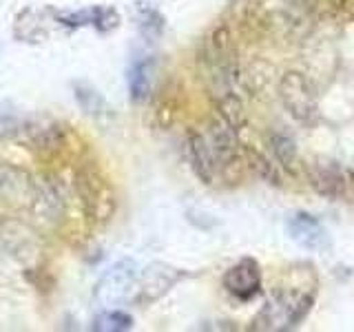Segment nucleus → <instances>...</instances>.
I'll list each match as a JSON object with an SVG mask.
<instances>
[{"label":"nucleus","instance_id":"obj_1","mask_svg":"<svg viewBox=\"0 0 354 332\" xmlns=\"http://www.w3.org/2000/svg\"><path fill=\"white\" fill-rule=\"evenodd\" d=\"M197 173L208 184L232 182L239 177V144L228 122H213L191 142Z\"/></svg>","mask_w":354,"mask_h":332},{"label":"nucleus","instance_id":"obj_2","mask_svg":"<svg viewBox=\"0 0 354 332\" xmlns=\"http://www.w3.org/2000/svg\"><path fill=\"white\" fill-rule=\"evenodd\" d=\"M204 77L217 102L228 109V104L237 102V60L235 47L226 29H217L213 36L206 40L204 51Z\"/></svg>","mask_w":354,"mask_h":332},{"label":"nucleus","instance_id":"obj_3","mask_svg":"<svg viewBox=\"0 0 354 332\" xmlns=\"http://www.w3.org/2000/svg\"><path fill=\"white\" fill-rule=\"evenodd\" d=\"M310 306H313V295L301 288H283L274 293L261 313L254 319V328L259 330H288L301 321Z\"/></svg>","mask_w":354,"mask_h":332},{"label":"nucleus","instance_id":"obj_4","mask_svg":"<svg viewBox=\"0 0 354 332\" xmlns=\"http://www.w3.org/2000/svg\"><path fill=\"white\" fill-rule=\"evenodd\" d=\"M136 266L133 261H120L115 264L113 268H111L104 277L102 282L97 284V293H95V299L100 304H115V302H122L129 293L131 288L136 286Z\"/></svg>","mask_w":354,"mask_h":332},{"label":"nucleus","instance_id":"obj_5","mask_svg":"<svg viewBox=\"0 0 354 332\" xmlns=\"http://www.w3.org/2000/svg\"><path fill=\"white\" fill-rule=\"evenodd\" d=\"M224 288L237 299H252L261 290V270L254 259H241L224 275Z\"/></svg>","mask_w":354,"mask_h":332},{"label":"nucleus","instance_id":"obj_6","mask_svg":"<svg viewBox=\"0 0 354 332\" xmlns=\"http://www.w3.org/2000/svg\"><path fill=\"white\" fill-rule=\"evenodd\" d=\"M281 98L286 107L290 109V113L301 118V120H310L315 113V95L310 84L304 80L299 73H288L281 82Z\"/></svg>","mask_w":354,"mask_h":332},{"label":"nucleus","instance_id":"obj_7","mask_svg":"<svg viewBox=\"0 0 354 332\" xmlns=\"http://www.w3.org/2000/svg\"><path fill=\"white\" fill-rule=\"evenodd\" d=\"M288 235L295 243L308 250H324L328 246V235L324 226L313 215L297 213L288 219Z\"/></svg>","mask_w":354,"mask_h":332},{"label":"nucleus","instance_id":"obj_8","mask_svg":"<svg viewBox=\"0 0 354 332\" xmlns=\"http://www.w3.org/2000/svg\"><path fill=\"white\" fill-rule=\"evenodd\" d=\"M151 60H136L129 69V89L133 100H144L151 91Z\"/></svg>","mask_w":354,"mask_h":332},{"label":"nucleus","instance_id":"obj_9","mask_svg":"<svg viewBox=\"0 0 354 332\" xmlns=\"http://www.w3.org/2000/svg\"><path fill=\"white\" fill-rule=\"evenodd\" d=\"M133 324V319L127 313H120V310H111L95 319L93 328L95 330H104V332H118V330H129Z\"/></svg>","mask_w":354,"mask_h":332},{"label":"nucleus","instance_id":"obj_10","mask_svg":"<svg viewBox=\"0 0 354 332\" xmlns=\"http://www.w3.org/2000/svg\"><path fill=\"white\" fill-rule=\"evenodd\" d=\"M290 18H308L317 7V0H283Z\"/></svg>","mask_w":354,"mask_h":332}]
</instances>
